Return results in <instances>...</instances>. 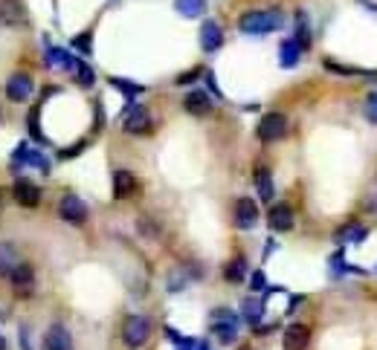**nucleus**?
I'll list each match as a JSON object with an SVG mask.
<instances>
[{"label": "nucleus", "instance_id": "obj_1", "mask_svg": "<svg viewBox=\"0 0 377 350\" xmlns=\"http://www.w3.org/2000/svg\"><path fill=\"white\" fill-rule=\"evenodd\" d=\"M285 26V18L278 9H258V12H244L238 18V30L244 35H267Z\"/></svg>", "mask_w": 377, "mask_h": 350}, {"label": "nucleus", "instance_id": "obj_2", "mask_svg": "<svg viewBox=\"0 0 377 350\" xmlns=\"http://www.w3.org/2000/svg\"><path fill=\"white\" fill-rule=\"evenodd\" d=\"M151 336V321L145 316H128L122 325V339L128 347H143Z\"/></svg>", "mask_w": 377, "mask_h": 350}, {"label": "nucleus", "instance_id": "obj_3", "mask_svg": "<svg viewBox=\"0 0 377 350\" xmlns=\"http://www.w3.org/2000/svg\"><path fill=\"white\" fill-rule=\"evenodd\" d=\"M212 333L223 344H232L235 336H238V318H235L230 310H215L212 313Z\"/></svg>", "mask_w": 377, "mask_h": 350}, {"label": "nucleus", "instance_id": "obj_4", "mask_svg": "<svg viewBox=\"0 0 377 350\" xmlns=\"http://www.w3.org/2000/svg\"><path fill=\"white\" fill-rule=\"evenodd\" d=\"M287 133V116L285 113H267L258 122V139L261 142H276Z\"/></svg>", "mask_w": 377, "mask_h": 350}, {"label": "nucleus", "instance_id": "obj_5", "mask_svg": "<svg viewBox=\"0 0 377 350\" xmlns=\"http://www.w3.org/2000/svg\"><path fill=\"white\" fill-rule=\"evenodd\" d=\"M122 124H125V131H128V133H148L151 128H154V122H151L148 110L143 105H134V102H131L128 110H125Z\"/></svg>", "mask_w": 377, "mask_h": 350}, {"label": "nucleus", "instance_id": "obj_6", "mask_svg": "<svg viewBox=\"0 0 377 350\" xmlns=\"http://www.w3.org/2000/svg\"><path fill=\"white\" fill-rule=\"evenodd\" d=\"M59 212L70 226H81V223L88 220V206L81 197H76V194H67V197L61 200V206H59Z\"/></svg>", "mask_w": 377, "mask_h": 350}, {"label": "nucleus", "instance_id": "obj_7", "mask_svg": "<svg viewBox=\"0 0 377 350\" xmlns=\"http://www.w3.org/2000/svg\"><path fill=\"white\" fill-rule=\"evenodd\" d=\"M258 223V206L253 197H238L235 200V226L238 229H256Z\"/></svg>", "mask_w": 377, "mask_h": 350}, {"label": "nucleus", "instance_id": "obj_8", "mask_svg": "<svg viewBox=\"0 0 377 350\" xmlns=\"http://www.w3.org/2000/svg\"><path fill=\"white\" fill-rule=\"evenodd\" d=\"M0 23L3 26H23L26 23L23 0H0Z\"/></svg>", "mask_w": 377, "mask_h": 350}, {"label": "nucleus", "instance_id": "obj_9", "mask_svg": "<svg viewBox=\"0 0 377 350\" xmlns=\"http://www.w3.org/2000/svg\"><path fill=\"white\" fill-rule=\"evenodd\" d=\"M30 93H32V78L26 73H15L6 81V96L12 102H26L30 99Z\"/></svg>", "mask_w": 377, "mask_h": 350}, {"label": "nucleus", "instance_id": "obj_10", "mask_svg": "<svg viewBox=\"0 0 377 350\" xmlns=\"http://www.w3.org/2000/svg\"><path fill=\"white\" fill-rule=\"evenodd\" d=\"M267 223L273 232H290L293 229V208L287 203H276L267 215Z\"/></svg>", "mask_w": 377, "mask_h": 350}, {"label": "nucleus", "instance_id": "obj_11", "mask_svg": "<svg viewBox=\"0 0 377 350\" xmlns=\"http://www.w3.org/2000/svg\"><path fill=\"white\" fill-rule=\"evenodd\" d=\"M311 342V327L308 325H290L285 330V350H305Z\"/></svg>", "mask_w": 377, "mask_h": 350}, {"label": "nucleus", "instance_id": "obj_12", "mask_svg": "<svg viewBox=\"0 0 377 350\" xmlns=\"http://www.w3.org/2000/svg\"><path fill=\"white\" fill-rule=\"evenodd\" d=\"M201 47L206 52H218L223 47V32H221V26L215 21H206L201 26Z\"/></svg>", "mask_w": 377, "mask_h": 350}, {"label": "nucleus", "instance_id": "obj_13", "mask_svg": "<svg viewBox=\"0 0 377 350\" xmlns=\"http://www.w3.org/2000/svg\"><path fill=\"white\" fill-rule=\"evenodd\" d=\"M44 350H73V339H70L67 327L52 325L44 336Z\"/></svg>", "mask_w": 377, "mask_h": 350}, {"label": "nucleus", "instance_id": "obj_14", "mask_svg": "<svg viewBox=\"0 0 377 350\" xmlns=\"http://www.w3.org/2000/svg\"><path fill=\"white\" fill-rule=\"evenodd\" d=\"M183 107H186V113H192V116H206V113H212V99H209L203 90H192L186 96Z\"/></svg>", "mask_w": 377, "mask_h": 350}, {"label": "nucleus", "instance_id": "obj_15", "mask_svg": "<svg viewBox=\"0 0 377 350\" xmlns=\"http://www.w3.org/2000/svg\"><path fill=\"white\" fill-rule=\"evenodd\" d=\"M15 200L26 208H32L41 203V188L35 183H30V179H18L15 183Z\"/></svg>", "mask_w": 377, "mask_h": 350}, {"label": "nucleus", "instance_id": "obj_16", "mask_svg": "<svg viewBox=\"0 0 377 350\" xmlns=\"http://www.w3.org/2000/svg\"><path fill=\"white\" fill-rule=\"evenodd\" d=\"M134 191H136V177L131 171H114V197L128 200Z\"/></svg>", "mask_w": 377, "mask_h": 350}, {"label": "nucleus", "instance_id": "obj_17", "mask_svg": "<svg viewBox=\"0 0 377 350\" xmlns=\"http://www.w3.org/2000/svg\"><path fill=\"white\" fill-rule=\"evenodd\" d=\"M9 281L15 287H30L35 281V267L32 263H15L12 272H9Z\"/></svg>", "mask_w": 377, "mask_h": 350}, {"label": "nucleus", "instance_id": "obj_18", "mask_svg": "<svg viewBox=\"0 0 377 350\" xmlns=\"http://www.w3.org/2000/svg\"><path fill=\"white\" fill-rule=\"evenodd\" d=\"M15 263H18V249L12 243H0V278H9Z\"/></svg>", "mask_w": 377, "mask_h": 350}, {"label": "nucleus", "instance_id": "obj_19", "mask_svg": "<svg viewBox=\"0 0 377 350\" xmlns=\"http://www.w3.org/2000/svg\"><path fill=\"white\" fill-rule=\"evenodd\" d=\"M47 64H50V67H59V69H73V67H76V58H73V55H70L67 50L50 47V52H47Z\"/></svg>", "mask_w": 377, "mask_h": 350}, {"label": "nucleus", "instance_id": "obj_20", "mask_svg": "<svg viewBox=\"0 0 377 350\" xmlns=\"http://www.w3.org/2000/svg\"><path fill=\"white\" fill-rule=\"evenodd\" d=\"M244 275H247V258H232L230 263H227V270H223V278L227 281H232V284H238V281H244Z\"/></svg>", "mask_w": 377, "mask_h": 350}, {"label": "nucleus", "instance_id": "obj_21", "mask_svg": "<svg viewBox=\"0 0 377 350\" xmlns=\"http://www.w3.org/2000/svg\"><path fill=\"white\" fill-rule=\"evenodd\" d=\"M174 6L180 15H186V18H201L203 12H206V0H174Z\"/></svg>", "mask_w": 377, "mask_h": 350}, {"label": "nucleus", "instance_id": "obj_22", "mask_svg": "<svg viewBox=\"0 0 377 350\" xmlns=\"http://www.w3.org/2000/svg\"><path fill=\"white\" fill-rule=\"evenodd\" d=\"M256 186H258V194L264 203L273 200V179H270V171L267 168H256Z\"/></svg>", "mask_w": 377, "mask_h": 350}, {"label": "nucleus", "instance_id": "obj_23", "mask_svg": "<svg viewBox=\"0 0 377 350\" xmlns=\"http://www.w3.org/2000/svg\"><path fill=\"white\" fill-rule=\"evenodd\" d=\"M261 310H264V307H261V301H256V298H244V301H241V313H244V318H247L253 327L261 321Z\"/></svg>", "mask_w": 377, "mask_h": 350}, {"label": "nucleus", "instance_id": "obj_24", "mask_svg": "<svg viewBox=\"0 0 377 350\" xmlns=\"http://www.w3.org/2000/svg\"><path fill=\"white\" fill-rule=\"evenodd\" d=\"M299 52H302V47L296 44V41H285L282 44V67H296L299 64Z\"/></svg>", "mask_w": 377, "mask_h": 350}, {"label": "nucleus", "instance_id": "obj_25", "mask_svg": "<svg viewBox=\"0 0 377 350\" xmlns=\"http://www.w3.org/2000/svg\"><path fill=\"white\" fill-rule=\"evenodd\" d=\"M363 237H366V229H363V226H354V223L337 232V241H340V243H343V241H345V243H360Z\"/></svg>", "mask_w": 377, "mask_h": 350}, {"label": "nucleus", "instance_id": "obj_26", "mask_svg": "<svg viewBox=\"0 0 377 350\" xmlns=\"http://www.w3.org/2000/svg\"><path fill=\"white\" fill-rule=\"evenodd\" d=\"M293 41H296V44H299L302 50L311 44V32H308V18H305L302 12L296 15V38H293Z\"/></svg>", "mask_w": 377, "mask_h": 350}, {"label": "nucleus", "instance_id": "obj_27", "mask_svg": "<svg viewBox=\"0 0 377 350\" xmlns=\"http://www.w3.org/2000/svg\"><path fill=\"white\" fill-rule=\"evenodd\" d=\"M76 76H79V84H81V87H93V81H96V76H93V69L85 64V61H81V58H76Z\"/></svg>", "mask_w": 377, "mask_h": 350}, {"label": "nucleus", "instance_id": "obj_28", "mask_svg": "<svg viewBox=\"0 0 377 350\" xmlns=\"http://www.w3.org/2000/svg\"><path fill=\"white\" fill-rule=\"evenodd\" d=\"M110 84H114V87H119L125 96H128V99H134V96L143 93V87H139V84H128L125 78H110Z\"/></svg>", "mask_w": 377, "mask_h": 350}, {"label": "nucleus", "instance_id": "obj_29", "mask_svg": "<svg viewBox=\"0 0 377 350\" xmlns=\"http://www.w3.org/2000/svg\"><path fill=\"white\" fill-rule=\"evenodd\" d=\"M363 110H366V119L377 124V93H369V99H366V107H363Z\"/></svg>", "mask_w": 377, "mask_h": 350}, {"label": "nucleus", "instance_id": "obj_30", "mask_svg": "<svg viewBox=\"0 0 377 350\" xmlns=\"http://www.w3.org/2000/svg\"><path fill=\"white\" fill-rule=\"evenodd\" d=\"M201 76H203V69L194 67V69H189V73H180V76H177V84H192L194 78H201Z\"/></svg>", "mask_w": 377, "mask_h": 350}, {"label": "nucleus", "instance_id": "obj_31", "mask_svg": "<svg viewBox=\"0 0 377 350\" xmlns=\"http://www.w3.org/2000/svg\"><path fill=\"white\" fill-rule=\"evenodd\" d=\"M76 47H79V50H85V52H90V35H88V32H85V35H79V38H76Z\"/></svg>", "mask_w": 377, "mask_h": 350}, {"label": "nucleus", "instance_id": "obj_32", "mask_svg": "<svg viewBox=\"0 0 377 350\" xmlns=\"http://www.w3.org/2000/svg\"><path fill=\"white\" fill-rule=\"evenodd\" d=\"M253 289H264V272H253Z\"/></svg>", "mask_w": 377, "mask_h": 350}, {"label": "nucleus", "instance_id": "obj_33", "mask_svg": "<svg viewBox=\"0 0 377 350\" xmlns=\"http://www.w3.org/2000/svg\"><path fill=\"white\" fill-rule=\"evenodd\" d=\"M3 203H6V197H3V191H0V212H3Z\"/></svg>", "mask_w": 377, "mask_h": 350}, {"label": "nucleus", "instance_id": "obj_34", "mask_svg": "<svg viewBox=\"0 0 377 350\" xmlns=\"http://www.w3.org/2000/svg\"><path fill=\"white\" fill-rule=\"evenodd\" d=\"M0 350H6V339H3V336H0Z\"/></svg>", "mask_w": 377, "mask_h": 350}, {"label": "nucleus", "instance_id": "obj_35", "mask_svg": "<svg viewBox=\"0 0 377 350\" xmlns=\"http://www.w3.org/2000/svg\"><path fill=\"white\" fill-rule=\"evenodd\" d=\"M201 350H209V347H206V344H203V342H201Z\"/></svg>", "mask_w": 377, "mask_h": 350}]
</instances>
